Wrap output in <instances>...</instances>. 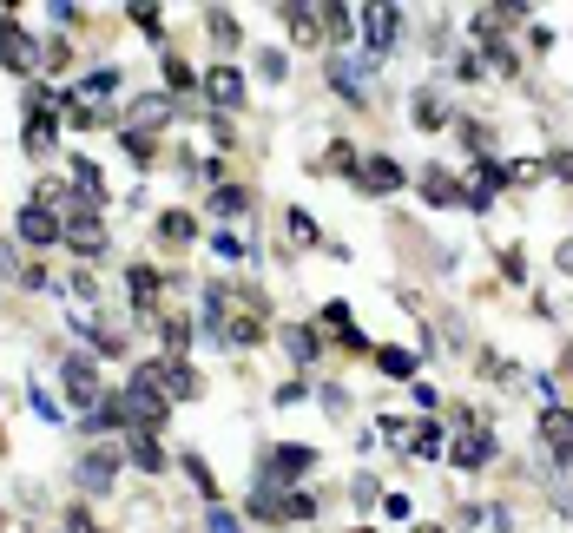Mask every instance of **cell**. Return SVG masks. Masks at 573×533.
I'll use <instances>...</instances> for the list:
<instances>
[{"mask_svg":"<svg viewBox=\"0 0 573 533\" xmlns=\"http://www.w3.org/2000/svg\"><path fill=\"white\" fill-rule=\"evenodd\" d=\"M126 290H132V310H152V303H159L165 297V277H159V270H152V264H132L126 270Z\"/></svg>","mask_w":573,"mask_h":533,"instance_id":"obj_15","label":"cell"},{"mask_svg":"<svg viewBox=\"0 0 573 533\" xmlns=\"http://www.w3.org/2000/svg\"><path fill=\"white\" fill-rule=\"evenodd\" d=\"M317 468V448H303V441H290V448H271V455L257 461V487H290L297 474Z\"/></svg>","mask_w":573,"mask_h":533,"instance_id":"obj_2","label":"cell"},{"mask_svg":"<svg viewBox=\"0 0 573 533\" xmlns=\"http://www.w3.org/2000/svg\"><path fill=\"white\" fill-rule=\"evenodd\" d=\"M547 172H554L560 185H573V152H554V158H547Z\"/></svg>","mask_w":573,"mask_h":533,"instance_id":"obj_37","label":"cell"},{"mask_svg":"<svg viewBox=\"0 0 573 533\" xmlns=\"http://www.w3.org/2000/svg\"><path fill=\"white\" fill-rule=\"evenodd\" d=\"M376 369H382V376H396V382H409L415 376V356H409V349H376Z\"/></svg>","mask_w":573,"mask_h":533,"instance_id":"obj_24","label":"cell"},{"mask_svg":"<svg viewBox=\"0 0 573 533\" xmlns=\"http://www.w3.org/2000/svg\"><path fill=\"white\" fill-rule=\"evenodd\" d=\"M356 533H369V527H356Z\"/></svg>","mask_w":573,"mask_h":533,"instance_id":"obj_41","label":"cell"},{"mask_svg":"<svg viewBox=\"0 0 573 533\" xmlns=\"http://www.w3.org/2000/svg\"><path fill=\"white\" fill-rule=\"evenodd\" d=\"M211 211H224V218H231V211H251V185H218L211 191Z\"/></svg>","mask_w":573,"mask_h":533,"instance_id":"obj_23","label":"cell"},{"mask_svg":"<svg viewBox=\"0 0 573 533\" xmlns=\"http://www.w3.org/2000/svg\"><path fill=\"white\" fill-rule=\"evenodd\" d=\"M205 126H211V139H218V145H231V139H238V126H231L224 112H218V119H205Z\"/></svg>","mask_w":573,"mask_h":533,"instance_id":"obj_38","label":"cell"},{"mask_svg":"<svg viewBox=\"0 0 573 533\" xmlns=\"http://www.w3.org/2000/svg\"><path fill=\"white\" fill-rule=\"evenodd\" d=\"M363 33H369V53H389L396 47V33H402V7H369Z\"/></svg>","mask_w":573,"mask_h":533,"instance_id":"obj_13","label":"cell"},{"mask_svg":"<svg viewBox=\"0 0 573 533\" xmlns=\"http://www.w3.org/2000/svg\"><path fill=\"white\" fill-rule=\"evenodd\" d=\"M60 376H66V395H73L80 408H93V402H99V369H93L86 356H66Z\"/></svg>","mask_w":573,"mask_h":533,"instance_id":"obj_14","label":"cell"},{"mask_svg":"<svg viewBox=\"0 0 573 533\" xmlns=\"http://www.w3.org/2000/svg\"><path fill=\"white\" fill-rule=\"evenodd\" d=\"M205 93H211V106H218V112L244 106V73H238V66H211V73H205Z\"/></svg>","mask_w":573,"mask_h":533,"instance_id":"obj_11","label":"cell"},{"mask_svg":"<svg viewBox=\"0 0 573 533\" xmlns=\"http://www.w3.org/2000/svg\"><path fill=\"white\" fill-rule=\"evenodd\" d=\"M402 178H409V172H402L389 152H369V158H363V172H356V185H363L369 198H389V191H402Z\"/></svg>","mask_w":573,"mask_h":533,"instance_id":"obj_6","label":"cell"},{"mask_svg":"<svg viewBox=\"0 0 573 533\" xmlns=\"http://www.w3.org/2000/svg\"><path fill=\"white\" fill-rule=\"evenodd\" d=\"M284 224H290V237H297V244H317V237H323V231H317V218H310L303 204H297V211H290Z\"/></svg>","mask_w":573,"mask_h":533,"instance_id":"obj_31","label":"cell"},{"mask_svg":"<svg viewBox=\"0 0 573 533\" xmlns=\"http://www.w3.org/2000/svg\"><path fill=\"white\" fill-rule=\"evenodd\" d=\"M66 244L80 257H106V224H99V211H66Z\"/></svg>","mask_w":573,"mask_h":533,"instance_id":"obj_8","label":"cell"},{"mask_svg":"<svg viewBox=\"0 0 573 533\" xmlns=\"http://www.w3.org/2000/svg\"><path fill=\"white\" fill-rule=\"evenodd\" d=\"M119 402H126V428H132V435H159L165 415H172V395H165V382H159V369H152V362H139V369H132V382H126V395H119Z\"/></svg>","mask_w":573,"mask_h":533,"instance_id":"obj_1","label":"cell"},{"mask_svg":"<svg viewBox=\"0 0 573 533\" xmlns=\"http://www.w3.org/2000/svg\"><path fill=\"white\" fill-rule=\"evenodd\" d=\"M501 455V448H494V435H488V422H481V415H462V435H455V448H448V461H455V468H488V461Z\"/></svg>","mask_w":573,"mask_h":533,"instance_id":"obj_3","label":"cell"},{"mask_svg":"<svg viewBox=\"0 0 573 533\" xmlns=\"http://www.w3.org/2000/svg\"><path fill=\"white\" fill-rule=\"evenodd\" d=\"M165 86H172V93H191V86H198V73H191L185 60H165Z\"/></svg>","mask_w":573,"mask_h":533,"instance_id":"obj_33","label":"cell"},{"mask_svg":"<svg viewBox=\"0 0 573 533\" xmlns=\"http://www.w3.org/2000/svg\"><path fill=\"white\" fill-rule=\"evenodd\" d=\"M323 323L336 330V343L350 349V356H363V349H369V336H363V330L350 323V303H323Z\"/></svg>","mask_w":573,"mask_h":533,"instance_id":"obj_16","label":"cell"},{"mask_svg":"<svg viewBox=\"0 0 573 533\" xmlns=\"http://www.w3.org/2000/svg\"><path fill=\"white\" fill-rule=\"evenodd\" d=\"M409 455L435 461V455H442V428H435V422H415V428H409Z\"/></svg>","mask_w":573,"mask_h":533,"instance_id":"obj_21","label":"cell"},{"mask_svg":"<svg viewBox=\"0 0 573 533\" xmlns=\"http://www.w3.org/2000/svg\"><path fill=\"white\" fill-rule=\"evenodd\" d=\"M159 336H165V349H172V356H185V343H191V316L165 310V316H159Z\"/></svg>","mask_w":573,"mask_h":533,"instance_id":"obj_20","label":"cell"},{"mask_svg":"<svg viewBox=\"0 0 573 533\" xmlns=\"http://www.w3.org/2000/svg\"><path fill=\"white\" fill-rule=\"evenodd\" d=\"M152 369H159V382H165V395H172V402H191V395H205V376H198L185 356H165V362H152Z\"/></svg>","mask_w":573,"mask_h":533,"instance_id":"obj_9","label":"cell"},{"mask_svg":"<svg viewBox=\"0 0 573 533\" xmlns=\"http://www.w3.org/2000/svg\"><path fill=\"white\" fill-rule=\"evenodd\" d=\"M0 66H7V73H33V66H40V47L20 33V14H14V7L0 14Z\"/></svg>","mask_w":573,"mask_h":533,"instance_id":"obj_4","label":"cell"},{"mask_svg":"<svg viewBox=\"0 0 573 533\" xmlns=\"http://www.w3.org/2000/svg\"><path fill=\"white\" fill-rule=\"evenodd\" d=\"M185 474H191V487H198L205 501H218V474L205 468V455H185Z\"/></svg>","mask_w":573,"mask_h":533,"instance_id":"obj_27","label":"cell"},{"mask_svg":"<svg viewBox=\"0 0 573 533\" xmlns=\"http://www.w3.org/2000/svg\"><path fill=\"white\" fill-rule=\"evenodd\" d=\"M126 20L145 33V40H159V33H165V27H159V7H126Z\"/></svg>","mask_w":573,"mask_h":533,"instance_id":"obj_32","label":"cell"},{"mask_svg":"<svg viewBox=\"0 0 573 533\" xmlns=\"http://www.w3.org/2000/svg\"><path fill=\"white\" fill-rule=\"evenodd\" d=\"M284 349H290V362H317V349H323V336L310 330V323H297V330H284Z\"/></svg>","mask_w":573,"mask_h":533,"instance_id":"obj_18","label":"cell"},{"mask_svg":"<svg viewBox=\"0 0 573 533\" xmlns=\"http://www.w3.org/2000/svg\"><path fill=\"white\" fill-rule=\"evenodd\" d=\"M501 270H508V283H527V257L521 251H501Z\"/></svg>","mask_w":573,"mask_h":533,"instance_id":"obj_36","label":"cell"},{"mask_svg":"<svg viewBox=\"0 0 573 533\" xmlns=\"http://www.w3.org/2000/svg\"><path fill=\"white\" fill-rule=\"evenodd\" d=\"M126 152H132V165H152L159 145H152V132H126Z\"/></svg>","mask_w":573,"mask_h":533,"instance_id":"obj_34","label":"cell"},{"mask_svg":"<svg viewBox=\"0 0 573 533\" xmlns=\"http://www.w3.org/2000/svg\"><path fill=\"white\" fill-rule=\"evenodd\" d=\"M541 441L554 461H573V408L567 402H547L541 408Z\"/></svg>","mask_w":573,"mask_h":533,"instance_id":"obj_5","label":"cell"},{"mask_svg":"<svg viewBox=\"0 0 573 533\" xmlns=\"http://www.w3.org/2000/svg\"><path fill=\"white\" fill-rule=\"evenodd\" d=\"M409 119H415V132H442V126H455V119H448V99L435 93V86H422V93L409 99Z\"/></svg>","mask_w":573,"mask_h":533,"instance_id":"obj_12","label":"cell"},{"mask_svg":"<svg viewBox=\"0 0 573 533\" xmlns=\"http://www.w3.org/2000/svg\"><path fill=\"white\" fill-rule=\"evenodd\" d=\"M323 165H330V172H350V178L363 172V158H356V145H343V139H336L330 152H323Z\"/></svg>","mask_w":573,"mask_h":533,"instance_id":"obj_30","label":"cell"},{"mask_svg":"<svg viewBox=\"0 0 573 533\" xmlns=\"http://www.w3.org/2000/svg\"><path fill=\"white\" fill-rule=\"evenodd\" d=\"M205 527H211V533H244V527H238L231 514H205Z\"/></svg>","mask_w":573,"mask_h":533,"instance_id":"obj_39","label":"cell"},{"mask_svg":"<svg viewBox=\"0 0 573 533\" xmlns=\"http://www.w3.org/2000/svg\"><path fill=\"white\" fill-rule=\"evenodd\" d=\"M126 455L139 461L145 474H159V468H165V448H159V441H152V435H132V448H126Z\"/></svg>","mask_w":573,"mask_h":533,"instance_id":"obj_25","label":"cell"},{"mask_svg":"<svg viewBox=\"0 0 573 533\" xmlns=\"http://www.w3.org/2000/svg\"><path fill=\"white\" fill-rule=\"evenodd\" d=\"M191 237H198V218H191V211H159V244L165 251H185Z\"/></svg>","mask_w":573,"mask_h":533,"instance_id":"obj_17","label":"cell"},{"mask_svg":"<svg viewBox=\"0 0 573 533\" xmlns=\"http://www.w3.org/2000/svg\"><path fill=\"white\" fill-rule=\"evenodd\" d=\"M20 237H27V244H60V237H66V224H60V211H53V204H40V198H33L27 211H20Z\"/></svg>","mask_w":573,"mask_h":533,"instance_id":"obj_10","label":"cell"},{"mask_svg":"<svg viewBox=\"0 0 573 533\" xmlns=\"http://www.w3.org/2000/svg\"><path fill=\"white\" fill-rule=\"evenodd\" d=\"M415 185H422V198H429V204H442V211L468 204V185H455V172H448V165H422V172H415Z\"/></svg>","mask_w":573,"mask_h":533,"instance_id":"obj_7","label":"cell"},{"mask_svg":"<svg viewBox=\"0 0 573 533\" xmlns=\"http://www.w3.org/2000/svg\"><path fill=\"white\" fill-rule=\"evenodd\" d=\"M567 376H573V349H567Z\"/></svg>","mask_w":573,"mask_h":533,"instance_id":"obj_40","label":"cell"},{"mask_svg":"<svg viewBox=\"0 0 573 533\" xmlns=\"http://www.w3.org/2000/svg\"><path fill=\"white\" fill-rule=\"evenodd\" d=\"M350 501H356V507H376V501H382V487L369 481V474H356V487H350Z\"/></svg>","mask_w":573,"mask_h":533,"instance_id":"obj_35","label":"cell"},{"mask_svg":"<svg viewBox=\"0 0 573 533\" xmlns=\"http://www.w3.org/2000/svg\"><path fill=\"white\" fill-rule=\"evenodd\" d=\"M80 487H86V494H106V487H112V455H86L80 461Z\"/></svg>","mask_w":573,"mask_h":533,"instance_id":"obj_19","label":"cell"},{"mask_svg":"<svg viewBox=\"0 0 573 533\" xmlns=\"http://www.w3.org/2000/svg\"><path fill=\"white\" fill-rule=\"evenodd\" d=\"M317 20H323V33H330V40H350V33H356V14H350V7H317Z\"/></svg>","mask_w":573,"mask_h":533,"instance_id":"obj_26","label":"cell"},{"mask_svg":"<svg viewBox=\"0 0 573 533\" xmlns=\"http://www.w3.org/2000/svg\"><path fill=\"white\" fill-rule=\"evenodd\" d=\"M211 40H218V47H238V14H224V7H211Z\"/></svg>","mask_w":573,"mask_h":533,"instance_id":"obj_29","label":"cell"},{"mask_svg":"<svg viewBox=\"0 0 573 533\" xmlns=\"http://www.w3.org/2000/svg\"><path fill=\"white\" fill-rule=\"evenodd\" d=\"M455 126H462V145H468L475 158H494V132L481 126V119H455Z\"/></svg>","mask_w":573,"mask_h":533,"instance_id":"obj_22","label":"cell"},{"mask_svg":"<svg viewBox=\"0 0 573 533\" xmlns=\"http://www.w3.org/2000/svg\"><path fill=\"white\" fill-rule=\"evenodd\" d=\"M106 93H119V73H112V66H99V73L80 79V99H106Z\"/></svg>","mask_w":573,"mask_h":533,"instance_id":"obj_28","label":"cell"}]
</instances>
